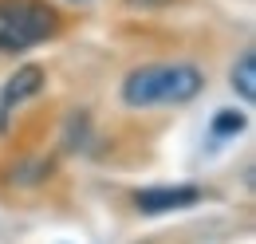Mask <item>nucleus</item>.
Returning a JSON list of instances; mask_svg holds the SVG:
<instances>
[{
  "mask_svg": "<svg viewBox=\"0 0 256 244\" xmlns=\"http://www.w3.org/2000/svg\"><path fill=\"white\" fill-rule=\"evenodd\" d=\"M232 91L240 94L244 102L256 98V56L252 52H244V56L236 60V67H232Z\"/></svg>",
  "mask_w": 256,
  "mask_h": 244,
  "instance_id": "nucleus-5",
  "label": "nucleus"
},
{
  "mask_svg": "<svg viewBox=\"0 0 256 244\" xmlns=\"http://www.w3.org/2000/svg\"><path fill=\"white\" fill-rule=\"evenodd\" d=\"M244 126H248V114H240V110H217L213 114V138H236V134H244Z\"/></svg>",
  "mask_w": 256,
  "mask_h": 244,
  "instance_id": "nucleus-6",
  "label": "nucleus"
},
{
  "mask_svg": "<svg viewBox=\"0 0 256 244\" xmlns=\"http://www.w3.org/2000/svg\"><path fill=\"white\" fill-rule=\"evenodd\" d=\"M40 91H44V67H36V63L16 67V71L4 79V87H0V134H8L12 114H16L28 98H36Z\"/></svg>",
  "mask_w": 256,
  "mask_h": 244,
  "instance_id": "nucleus-4",
  "label": "nucleus"
},
{
  "mask_svg": "<svg viewBox=\"0 0 256 244\" xmlns=\"http://www.w3.org/2000/svg\"><path fill=\"white\" fill-rule=\"evenodd\" d=\"M205 91V75L193 63H146L122 79V102L130 110L154 106H186Z\"/></svg>",
  "mask_w": 256,
  "mask_h": 244,
  "instance_id": "nucleus-1",
  "label": "nucleus"
},
{
  "mask_svg": "<svg viewBox=\"0 0 256 244\" xmlns=\"http://www.w3.org/2000/svg\"><path fill=\"white\" fill-rule=\"evenodd\" d=\"M205 197V189L193 182H178V185H146L134 193L138 213L146 216H162V213H178V209H193Z\"/></svg>",
  "mask_w": 256,
  "mask_h": 244,
  "instance_id": "nucleus-3",
  "label": "nucleus"
},
{
  "mask_svg": "<svg viewBox=\"0 0 256 244\" xmlns=\"http://www.w3.org/2000/svg\"><path fill=\"white\" fill-rule=\"evenodd\" d=\"M71 4H91V0H71Z\"/></svg>",
  "mask_w": 256,
  "mask_h": 244,
  "instance_id": "nucleus-7",
  "label": "nucleus"
},
{
  "mask_svg": "<svg viewBox=\"0 0 256 244\" xmlns=\"http://www.w3.org/2000/svg\"><path fill=\"white\" fill-rule=\"evenodd\" d=\"M60 16L44 0H0V52H28L36 44L52 40Z\"/></svg>",
  "mask_w": 256,
  "mask_h": 244,
  "instance_id": "nucleus-2",
  "label": "nucleus"
}]
</instances>
